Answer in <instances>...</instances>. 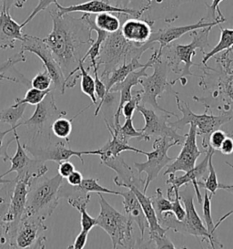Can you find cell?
<instances>
[{
    "label": "cell",
    "mask_w": 233,
    "mask_h": 249,
    "mask_svg": "<svg viewBox=\"0 0 233 249\" xmlns=\"http://www.w3.org/2000/svg\"><path fill=\"white\" fill-rule=\"evenodd\" d=\"M70 14L59 15L56 8L50 10L52 30L43 38L65 75L66 89L76 86L80 79V63L94 42L93 30L87 21Z\"/></svg>",
    "instance_id": "6da1fadb"
},
{
    "label": "cell",
    "mask_w": 233,
    "mask_h": 249,
    "mask_svg": "<svg viewBox=\"0 0 233 249\" xmlns=\"http://www.w3.org/2000/svg\"><path fill=\"white\" fill-rule=\"evenodd\" d=\"M214 56L217 66L208 64L198 68L202 71L200 77L199 87L207 93L205 97L193 96L197 103H201L205 110L212 113L217 110L220 113L230 115L233 121V70L230 64V50Z\"/></svg>",
    "instance_id": "7a4b0ae2"
},
{
    "label": "cell",
    "mask_w": 233,
    "mask_h": 249,
    "mask_svg": "<svg viewBox=\"0 0 233 249\" xmlns=\"http://www.w3.org/2000/svg\"><path fill=\"white\" fill-rule=\"evenodd\" d=\"M212 28L213 27H207L190 31L189 36L192 40L189 44H178L174 41L161 50L157 49L159 56L167 62L169 70L175 74L180 75L174 81H169L170 86H173L178 81H181L182 86H185L187 84V77H199V75L191 71L192 67L199 66V64L193 62L192 59L196 55L197 50H200L203 54L206 53L205 49L210 46L209 36Z\"/></svg>",
    "instance_id": "3957f363"
},
{
    "label": "cell",
    "mask_w": 233,
    "mask_h": 249,
    "mask_svg": "<svg viewBox=\"0 0 233 249\" xmlns=\"http://www.w3.org/2000/svg\"><path fill=\"white\" fill-rule=\"evenodd\" d=\"M153 45L154 43L150 42L143 45L129 42L125 39L120 30L114 33H109L102 43L100 55L97 59L98 68L104 67L100 78L102 81H106L116 68L130 62L134 58L140 59L144 52L154 49Z\"/></svg>",
    "instance_id": "277c9868"
},
{
    "label": "cell",
    "mask_w": 233,
    "mask_h": 249,
    "mask_svg": "<svg viewBox=\"0 0 233 249\" xmlns=\"http://www.w3.org/2000/svg\"><path fill=\"white\" fill-rule=\"evenodd\" d=\"M194 196L195 192L193 186L190 187L189 184L186 185L185 190L180 191V197L186 211L185 218L182 221L177 219L174 213L171 211H167L157 215L158 221L161 227L167 228V230H172L176 233L190 234L200 237L201 242L206 239L207 242H209L211 248L215 249V243L209 234L203 221L197 212L194 205Z\"/></svg>",
    "instance_id": "5b68a950"
},
{
    "label": "cell",
    "mask_w": 233,
    "mask_h": 249,
    "mask_svg": "<svg viewBox=\"0 0 233 249\" xmlns=\"http://www.w3.org/2000/svg\"><path fill=\"white\" fill-rule=\"evenodd\" d=\"M63 177L59 175L48 178L44 176L30 183L24 215H35L46 220L52 215L59 202V189Z\"/></svg>",
    "instance_id": "8992f818"
},
{
    "label": "cell",
    "mask_w": 233,
    "mask_h": 249,
    "mask_svg": "<svg viewBox=\"0 0 233 249\" xmlns=\"http://www.w3.org/2000/svg\"><path fill=\"white\" fill-rule=\"evenodd\" d=\"M99 203L100 212L97 219V226L109 234L113 249L124 248L133 249L135 241L133 238V221L126 214L118 212L99 193Z\"/></svg>",
    "instance_id": "52a82bcc"
},
{
    "label": "cell",
    "mask_w": 233,
    "mask_h": 249,
    "mask_svg": "<svg viewBox=\"0 0 233 249\" xmlns=\"http://www.w3.org/2000/svg\"><path fill=\"white\" fill-rule=\"evenodd\" d=\"M175 94L177 107L182 112V117L176 122L169 123V125L176 130H182L187 125H194L196 127L197 135H200L203 138L202 147L206 150L208 148V138L211 132L230 123L233 119L228 114L220 113L218 115H214L207 110H205L202 114L194 113L188 103L181 101L178 93Z\"/></svg>",
    "instance_id": "ba28073f"
},
{
    "label": "cell",
    "mask_w": 233,
    "mask_h": 249,
    "mask_svg": "<svg viewBox=\"0 0 233 249\" xmlns=\"http://www.w3.org/2000/svg\"><path fill=\"white\" fill-rule=\"evenodd\" d=\"M153 57V73L139 80V83L142 87L141 89V101L140 103L144 105L151 106L155 110H159L163 113H169L172 116L179 117L172 111H168L162 108L158 103V97L167 90V87L170 86L167 81V75L169 67L164 59H161L157 49L154 50L151 55Z\"/></svg>",
    "instance_id": "9c48e42d"
},
{
    "label": "cell",
    "mask_w": 233,
    "mask_h": 249,
    "mask_svg": "<svg viewBox=\"0 0 233 249\" xmlns=\"http://www.w3.org/2000/svg\"><path fill=\"white\" fill-rule=\"evenodd\" d=\"M36 106V110H34L32 116L20 124L21 126H25L27 128L29 133H31V139L29 140V142L41 139L44 140L46 144H48L52 139V124L58 118L66 116L67 112L66 110H58L52 90L47 94L41 103H38Z\"/></svg>",
    "instance_id": "30bf717a"
},
{
    "label": "cell",
    "mask_w": 233,
    "mask_h": 249,
    "mask_svg": "<svg viewBox=\"0 0 233 249\" xmlns=\"http://www.w3.org/2000/svg\"><path fill=\"white\" fill-rule=\"evenodd\" d=\"M182 144L180 141H173L167 137H157L153 142V151L150 153L146 152L147 161L145 162H134L135 169L138 174L145 173L147 177L145 179V186L143 193L146 194L150 184L154 181L160 172L174 160L167 155V152L171 147Z\"/></svg>",
    "instance_id": "8fae6325"
},
{
    "label": "cell",
    "mask_w": 233,
    "mask_h": 249,
    "mask_svg": "<svg viewBox=\"0 0 233 249\" xmlns=\"http://www.w3.org/2000/svg\"><path fill=\"white\" fill-rule=\"evenodd\" d=\"M17 128H15L12 132L15 136V142L17 143V151L14 156L10 157L8 160L11 162V167L2 176L5 177L7 175L16 172L17 177L15 178V180H21L31 183L33 180L46 176L49 169L47 167L45 161L38 160L36 158H29L26 148L20 142V138L17 134Z\"/></svg>",
    "instance_id": "7c38bea8"
},
{
    "label": "cell",
    "mask_w": 233,
    "mask_h": 249,
    "mask_svg": "<svg viewBox=\"0 0 233 249\" xmlns=\"http://www.w3.org/2000/svg\"><path fill=\"white\" fill-rule=\"evenodd\" d=\"M21 52H29L36 55L43 62L45 70L50 74L54 89L64 94L66 90V77L61 68L58 65L50 48L43 38L25 34L22 41Z\"/></svg>",
    "instance_id": "4fadbf2b"
},
{
    "label": "cell",
    "mask_w": 233,
    "mask_h": 249,
    "mask_svg": "<svg viewBox=\"0 0 233 249\" xmlns=\"http://www.w3.org/2000/svg\"><path fill=\"white\" fill-rule=\"evenodd\" d=\"M44 221L35 215H23L9 241V248L46 249L47 237L44 232L48 227L44 225Z\"/></svg>",
    "instance_id": "5bb4252c"
},
{
    "label": "cell",
    "mask_w": 233,
    "mask_h": 249,
    "mask_svg": "<svg viewBox=\"0 0 233 249\" xmlns=\"http://www.w3.org/2000/svg\"><path fill=\"white\" fill-rule=\"evenodd\" d=\"M69 142L66 140L59 139L58 142H52L46 144L45 146L37 145H28L24 143L26 150L32 154L34 158L41 161H52L55 162H61L69 160L73 156H76L84 164L83 156L84 155H100V151H74L70 149Z\"/></svg>",
    "instance_id": "9a60e30c"
},
{
    "label": "cell",
    "mask_w": 233,
    "mask_h": 249,
    "mask_svg": "<svg viewBox=\"0 0 233 249\" xmlns=\"http://www.w3.org/2000/svg\"><path fill=\"white\" fill-rule=\"evenodd\" d=\"M137 111L142 114L145 121V126L139 131L144 132L148 137L157 138V137H167L173 141H180L183 142L185 140V135H180L174 128H172L167 120L172 115L169 113L159 114L154 109L148 108L144 104L139 103L137 107Z\"/></svg>",
    "instance_id": "2e32d148"
},
{
    "label": "cell",
    "mask_w": 233,
    "mask_h": 249,
    "mask_svg": "<svg viewBox=\"0 0 233 249\" xmlns=\"http://www.w3.org/2000/svg\"><path fill=\"white\" fill-rule=\"evenodd\" d=\"M30 188V183L21 180H15V186L10 195V201L7 210L3 215V220L8 227L7 241L14 234L15 230L21 220L27 205V198Z\"/></svg>",
    "instance_id": "e0dca14e"
},
{
    "label": "cell",
    "mask_w": 233,
    "mask_h": 249,
    "mask_svg": "<svg viewBox=\"0 0 233 249\" xmlns=\"http://www.w3.org/2000/svg\"><path fill=\"white\" fill-rule=\"evenodd\" d=\"M197 130L194 125L189 124V132L185 135L181 153L172 162L167 165L164 176L177 172H188L196 165L198 158L202 154L197 145Z\"/></svg>",
    "instance_id": "ac0fdd59"
},
{
    "label": "cell",
    "mask_w": 233,
    "mask_h": 249,
    "mask_svg": "<svg viewBox=\"0 0 233 249\" xmlns=\"http://www.w3.org/2000/svg\"><path fill=\"white\" fill-rule=\"evenodd\" d=\"M153 63V57L151 56L150 60L145 63V65L138 69L137 71H134L131 73L129 74L126 79L121 82H118L115 84L112 88L109 89V93H113V92H120V99H119V103L118 106L116 108V112L114 114V124L113 126L115 127H119L120 126V113L122 110V107L124 104L128 103L129 101H131L132 98V88L136 85H138L139 83V80L141 78H144L149 76V74L147 73V70L149 68H151Z\"/></svg>",
    "instance_id": "d6986e66"
},
{
    "label": "cell",
    "mask_w": 233,
    "mask_h": 249,
    "mask_svg": "<svg viewBox=\"0 0 233 249\" xmlns=\"http://www.w3.org/2000/svg\"><path fill=\"white\" fill-rule=\"evenodd\" d=\"M189 1L192 0H149V5L141 18L151 25L157 20H164L167 24H171L179 18V8Z\"/></svg>",
    "instance_id": "ffe728a7"
},
{
    "label": "cell",
    "mask_w": 233,
    "mask_h": 249,
    "mask_svg": "<svg viewBox=\"0 0 233 249\" xmlns=\"http://www.w3.org/2000/svg\"><path fill=\"white\" fill-rule=\"evenodd\" d=\"M210 156V150L209 148L206 149V156L200 163L195 165L191 170L185 173V175L182 176H176L174 174H168V179L166 181L167 184L173 185L176 188L181 189L182 186L192 183L193 189L195 192V196L199 204H202L203 197L201 196L200 189L199 183H201L205 179V175L208 174V161Z\"/></svg>",
    "instance_id": "44dd1931"
},
{
    "label": "cell",
    "mask_w": 233,
    "mask_h": 249,
    "mask_svg": "<svg viewBox=\"0 0 233 249\" xmlns=\"http://www.w3.org/2000/svg\"><path fill=\"white\" fill-rule=\"evenodd\" d=\"M219 25H220L219 22H207L203 17L195 24L187 25V26L174 27V26H170L169 24H167V27L160 29L157 31H153L150 38L148 42H150V43L159 42L160 43L159 50H161L165 46H167V44H169L171 42H174L177 39L181 38L183 35L189 33L190 31L203 29L207 27H215V26H219Z\"/></svg>",
    "instance_id": "7402d4cb"
},
{
    "label": "cell",
    "mask_w": 233,
    "mask_h": 249,
    "mask_svg": "<svg viewBox=\"0 0 233 249\" xmlns=\"http://www.w3.org/2000/svg\"><path fill=\"white\" fill-rule=\"evenodd\" d=\"M56 9L59 15H64L67 13H76L82 12L87 14H99L102 12H112V13H126L131 16L132 18H140V13L135 9H125L117 8L116 6L110 5V3H106L102 0H90L85 3L72 5L69 7H63L58 2L55 3Z\"/></svg>",
    "instance_id": "603a6c76"
},
{
    "label": "cell",
    "mask_w": 233,
    "mask_h": 249,
    "mask_svg": "<svg viewBox=\"0 0 233 249\" xmlns=\"http://www.w3.org/2000/svg\"><path fill=\"white\" fill-rule=\"evenodd\" d=\"M101 163L116 172V176L113 181L116 186L127 189L131 186H136L139 190L143 191L144 189L145 179H141L139 174L136 175L135 171L126 163L120 155L106 159L102 161Z\"/></svg>",
    "instance_id": "cb8c5ba5"
},
{
    "label": "cell",
    "mask_w": 233,
    "mask_h": 249,
    "mask_svg": "<svg viewBox=\"0 0 233 249\" xmlns=\"http://www.w3.org/2000/svg\"><path fill=\"white\" fill-rule=\"evenodd\" d=\"M21 24L15 21L10 11L2 9L0 12V50L14 49L16 42L23 41L25 34Z\"/></svg>",
    "instance_id": "d4e9b609"
},
{
    "label": "cell",
    "mask_w": 233,
    "mask_h": 249,
    "mask_svg": "<svg viewBox=\"0 0 233 249\" xmlns=\"http://www.w3.org/2000/svg\"><path fill=\"white\" fill-rule=\"evenodd\" d=\"M152 26L143 18L129 17L122 22L120 31L129 42L133 44L143 45L147 43L152 34Z\"/></svg>",
    "instance_id": "484cf974"
},
{
    "label": "cell",
    "mask_w": 233,
    "mask_h": 249,
    "mask_svg": "<svg viewBox=\"0 0 233 249\" xmlns=\"http://www.w3.org/2000/svg\"><path fill=\"white\" fill-rule=\"evenodd\" d=\"M121 196L123 197L125 213L134 223L138 225L141 234V241H143L146 230L149 229V223L138 197L131 189H128L127 192H122Z\"/></svg>",
    "instance_id": "4316f807"
},
{
    "label": "cell",
    "mask_w": 233,
    "mask_h": 249,
    "mask_svg": "<svg viewBox=\"0 0 233 249\" xmlns=\"http://www.w3.org/2000/svg\"><path fill=\"white\" fill-rule=\"evenodd\" d=\"M109 133L111 135V138L108 141V142L106 144H104L103 146L100 149V160L104 161L106 159H109L111 157H116L122 152H133L136 154H144L145 155V151L139 150L138 148L132 147L129 143H125L122 141L116 138V135L109 130Z\"/></svg>",
    "instance_id": "83f0119b"
},
{
    "label": "cell",
    "mask_w": 233,
    "mask_h": 249,
    "mask_svg": "<svg viewBox=\"0 0 233 249\" xmlns=\"http://www.w3.org/2000/svg\"><path fill=\"white\" fill-rule=\"evenodd\" d=\"M105 123L108 130H110L116 135V138L122 141L125 143H129V141L132 138H138L146 142L150 141V138L148 137L144 132L135 129L132 119H125L124 124L119 127L109 124L107 120H105Z\"/></svg>",
    "instance_id": "f1b7e54d"
},
{
    "label": "cell",
    "mask_w": 233,
    "mask_h": 249,
    "mask_svg": "<svg viewBox=\"0 0 233 249\" xmlns=\"http://www.w3.org/2000/svg\"><path fill=\"white\" fill-rule=\"evenodd\" d=\"M67 201L69 205L80 212L81 230L89 233V231L97 226V219L89 215L87 212V205L90 201V195H88L86 197L67 198Z\"/></svg>",
    "instance_id": "f546056e"
},
{
    "label": "cell",
    "mask_w": 233,
    "mask_h": 249,
    "mask_svg": "<svg viewBox=\"0 0 233 249\" xmlns=\"http://www.w3.org/2000/svg\"><path fill=\"white\" fill-rule=\"evenodd\" d=\"M139 59H138V58H134V59H131L130 62L124 63L121 66L116 68L115 71H113L106 81H103L106 85L107 91L109 94V89L112 88L115 84L124 81L126 79V77L131 72L134 71H137L145 65V64L140 63Z\"/></svg>",
    "instance_id": "4dcf8cb0"
},
{
    "label": "cell",
    "mask_w": 233,
    "mask_h": 249,
    "mask_svg": "<svg viewBox=\"0 0 233 249\" xmlns=\"http://www.w3.org/2000/svg\"><path fill=\"white\" fill-rule=\"evenodd\" d=\"M95 25L100 30L106 31L107 33H114L121 28V19L117 13L102 12L96 14L94 18Z\"/></svg>",
    "instance_id": "1f68e13d"
},
{
    "label": "cell",
    "mask_w": 233,
    "mask_h": 249,
    "mask_svg": "<svg viewBox=\"0 0 233 249\" xmlns=\"http://www.w3.org/2000/svg\"><path fill=\"white\" fill-rule=\"evenodd\" d=\"M211 199L212 196L208 195V191L205 190L203 201H202V211H203V223L207 228L209 234L211 236L212 240L215 243L216 246L219 248H223V245L219 243L216 237V230L218 228V225L214 224V221L212 219V213H211Z\"/></svg>",
    "instance_id": "d6a6232c"
},
{
    "label": "cell",
    "mask_w": 233,
    "mask_h": 249,
    "mask_svg": "<svg viewBox=\"0 0 233 249\" xmlns=\"http://www.w3.org/2000/svg\"><path fill=\"white\" fill-rule=\"evenodd\" d=\"M219 29L221 30L220 33V37H219V41L218 44L216 45L211 52H206L203 54V59H202V64H208V61L214 57L215 55H217L220 52L227 51L229 49H231L233 46V30L231 29H222L220 27V25L218 26Z\"/></svg>",
    "instance_id": "836d02e7"
},
{
    "label": "cell",
    "mask_w": 233,
    "mask_h": 249,
    "mask_svg": "<svg viewBox=\"0 0 233 249\" xmlns=\"http://www.w3.org/2000/svg\"><path fill=\"white\" fill-rule=\"evenodd\" d=\"M91 105L86 107L84 110H81L79 113H77L74 117L71 119H67L64 117L58 118L51 126V131L52 133L58 138V139L66 140L69 142V136L72 132V123L73 121L80 115L82 112L88 109Z\"/></svg>",
    "instance_id": "e575fe53"
},
{
    "label": "cell",
    "mask_w": 233,
    "mask_h": 249,
    "mask_svg": "<svg viewBox=\"0 0 233 249\" xmlns=\"http://www.w3.org/2000/svg\"><path fill=\"white\" fill-rule=\"evenodd\" d=\"M210 150V156L208 161V176L205 177L201 183H199L200 187H203L205 190L211 193V196H213L216 195V192L218 189V181L217 173L213 165V155L215 154V150L211 147H208Z\"/></svg>",
    "instance_id": "d590c367"
},
{
    "label": "cell",
    "mask_w": 233,
    "mask_h": 249,
    "mask_svg": "<svg viewBox=\"0 0 233 249\" xmlns=\"http://www.w3.org/2000/svg\"><path fill=\"white\" fill-rule=\"evenodd\" d=\"M80 88L84 94H86L91 100V103L93 105H98V98L95 91V80L92 76L89 74L88 71L84 67V62H80Z\"/></svg>",
    "instance_id": "8d00e7d4"
},
{
    "label": "cell",
    "mask_w": 233,
    "mask_h": 249,
    "mask_svg": "<svg viewBox=\"0 0 233 249\" xmlns=\"http://www.w3.org/2000/svg\"><path fill=\"white\" fill-rule=\"evenodd\" d=\"M28 107V104H21L19 106H10L7 109L0 111V122L15 127L18 124V122L21 120L24 115V112Z\"/></svg>",
    "instance_id": "74e56055"
},
{
    "label": "cell",
    "mask_w": 233,
    "mask_h": 249,
    "mask_svg": "<svg viewBox=\"0 0 233 249\" xmlns=\"http://www.w3.org/2000/svg\"><path fill=\"white\" fill-rule=\"evenodd\" d=\"M51 89H47V90H40L36 88L29 89L27 91L25 98L24 99H16L14 101V104L12 106L17 107L21 104H28V105H37L38 103H41L44 100V98L47 96L49 92H50Z\"/></svg>",
    "instance_id": "f35d334b"
},
{
    "label": "cell",
    "mask_w": 233,
    "mask_h": 249,
    "mask_svg": "<svg viewBox=\"0 0 233 249\" xmlns=\"http://www.w3.org/2000/svg\"><path fill=\"white\" fill-rule=\"evenodd\" d=\"M222 1L223 0H212L211 5L205 3V6L207 8V14L203 18L207 22H219L220 24L225 22V16L222 14L218 7Z\"/></svg>",
    "instance_id": "ab89813d"
},
{
    "label": "cell",
    "mask_w": 233,
    "mask_h": 249,
    "mask_svg": "<svg viewBox=\"0 0 233 249\" xmlns=\"http://www.w3.org/2000/svg\"><path fill=\"white\" fill-rule=\"evenodd\" d=\"M153 207L156 211L157 215L172 210V202L170 199L164 197L162 191L160 188H157L155 192V196L151 197Z\"/></svg>",
    "instance_id": "60d3db41"
},
{
    "label": "cell",
    "mask_w": 233,
    "mask_h": 249,
    "mask_svg": "<svg viewBox=\"0 0 233 249\" xmlns=\"http://www.w3.org/2000/svg\"><path fill=\"white\" fill-rule=\"evenodd\" d=\"M149 0H116V7L125 9H135L140 13V18L145 13Z\"/></svg>",
    "instance_id": "b9f144b4"
},
{
    "label": "cell",
    "mask_w": 233,
    "mask_h": 249,
    "mask_svg": "<svg viewBox=\"0 0 233 249\" xmlns=\"http://www.w3.org/2000/svg\"><path fill=\"white\" fill-rule=\"evenodd\" d=\"M26 61H27V58L25 56V52L20 51L14 56L10 57L5 62L0 64V76H7L6 74L7 71H13L16 70L15 69L16 64H17L19 62H26Z\"/></svg>",
    "instance_id": "7bdbcfd3"
},
{
    "label": "cell",
    "mask_w": 233,
    "mask_h": 249,
    "mask_svg": "<svg viewBox=\"0 0 233 249\" xmlns=\"http://www.w3.org/2000/svg\"><path fill=\"white\" fill-rule=\"evenodd\" d=\"M52 84L53 83H52L51 77L46 70H44V71L38 72L30 81V85L33 88H36L40 90L50 89H51Z\"/></svg>",
    "instance_id": "ee69618b"
},
{
    "label": "cell",
    "mask_w": 233,
    "mask_h": 249,
    "mask_svg": "<svg viewBox=\"0 0 233 249\" xmlns=\"http://www.w3.org/2000/svg\"><path fill=\"white\" fill-rule=\"evenodd\" d=\"M20 126H21V124H18L17 126L11 127L10 129L6 130V131H0V157L3 159V161H7L9 160L10 156L8 155L7 150H8L9 144L15 141L14 135H13L11 138L7 140V141L5 140V137L7 136L9 132H13V130H14L15 128H18V127H20Z\"/></svg>",
    "instance_id": "f6af8a7d"
},
{
    "label": "cell",
    "mask_w": 233,
    "mask_h": 249,
    "mask_svg": "<svg viewBox=\"0 0 233 249\" xmlns=\"http://www.w3.org/2000/svg\"><path fill=\"white\" fill-rule=\"evenodd\" d=\"M133 94V93H132ZM141 101V90L135 91L132 95L131 101L125 103L122 107L121 112L123 113L125 119H132L135 110H137L138 104Z\"/></svg>",
    "instance_id": "bcb514c9"
},
{
    "label": "cell",
    "mask_w": 233,
    "mask_h": 249,
    "mask_svg": "<svg viewBox=\"0 0 233 249\" xmlns=\"http://www.w3.org/2000/svg\"><path fill=\"white\" fill-rule=\"evenodd\" d=\"M231 133H227L221 130H215L211 132L208 138V147H211L215 151H218L221 146L223 141L226 139L227 136H229Z\"/></svg>",
    "instance_id": "7dc6e473"
},
{
    "label": "cell",
    "mask_w": 233,
    "mask_h": 249,
    "mask_svg": "<svg viewBox=\"0 0 233 249\" xmlns=\"http://www.w3.org/2000/svg\"><path fill=\"white\" fill-rule=\"evenodd\" d=\"M7 206L4 203L0 204V249H6L8 247L7 241V230L8 227L3 220V215L7 210Z\"/></svg>",
    "instance_id": "c3c4849f"
},
{
    "label": "cell",
    "mask_w": 233,
    "mask_h": 249,
    "mask_svg": "<svg viewBox=\"0 0 233 249\" xmlns=\"http://www.w3.org/2000/svg\"><path fill=\"white\" fill-rule=\"evenodd\" d=\"M56 2H58V0H39L37 6H36V8H34L32 13L27 18V19L24 22L22 23V27L24 28L25 26H27L39 12L47 9L49 7H50L52 4H55Z\"/></svg>",
    "instance_id": "681fc988"
},
{
    "label": "cell",
    "mask_w": 233,
    "mask_h": 249,
    "mask_svg": "<svg viewBox=\"0 0 233 249\" xmlns=\"http://www.w3.org/2000/svg\"><path fill=\"white\" fill-rule=\"evenodd\" d=\"M87 236H88V232L81 230L80 234L76 237L75 241L72 245H70L67 249H82L85 248L87 244Z\"/></svg>",
    "instance_id": "f907efd6"
},
{
    "label": "cell",
    "mask_w": 233,
    "mask_h": 249,
    "mask_svg": "<svg viewBox=\"0 0 233 249\" xmlns=\"http://www.w3.org/2000/svg\"><path fill=\"white\" fill-rule=\"evenodd\" d=\"M74 171H75V166L71 161H69V160L61 161L58 163V175L62 176L63 178H67Z\"/></svg>",
    "instance_id": "816d5d0a"
},
{
    "label": "cell",
    "mask_w": 233,
    "mask_h": 249,
    "mask_svg": "<svg viewBox=\"0 0 233 249\" xmlns=\"http://www.w3.org/2000/svg\"><path fill=\"white\" fill-rule=\"evenodd\" d=\"M218 151L225 155L233 154V133L226 137Z\"/></svg>",
    "instance_id": "f5cc1de1"
},
{
    "label": "cell",
    "mask_w": 233,
    "mask_h": 249,
    "mask_svg": "<svg viewBox=\"0 0 233 249\" xmlns=\"http://www.w3.org/2000/svg\"><path fill=\"white\" fill-rule=\"evenodd\" d=\"M83 176L79 171H74L69 176L67 177V183L72 186H78L83 181Z\"/></svg>",
    "instance_id": "db71d44e"
},
{
    "label": "cell",
    "mask_w": 233,
    "mask_h": 249,
    "mask_svg": "<svg viewBox=\"0 0 233 249\" xmlns=\"http://www.w3.org/2000/svg\"><path fill=\"white\" fill-rule=\"evenodd\" d=\"M3 4V8L7 11H10V8L16 7L17 8H22L24 7L27 0H1Z\"/></svg>",
    "instance_id": "11a10c76"
},
{
    "label": "cell",
    "mask_w": 233,
    "mask_h": 249,
    "mask_svg": "<svg viewBox=\"0 0 233 249\" xmlns=\"http://www.w3.org/2000/svg\"><path fill=\"white\" fill-rule=\"evenodd\" d=\"M226 164H228L230 167L233 169V164H232V163L226 162ZM218 188L222 189V190H225L226 192H229V193L233 195V184H223V183H218Z\"/></svg>",
    "instance_id": "9f6ffc18"
},
{
    "label": "cell",
    "mask_w": 233,
    "mask_h": 249,
    "mask_svg": "<svg viewBox=\"0 0 233 249\" xmlns=\"http://www.w3.org/2000/svg\"><path fill=\"white\" fill-rule=\"evenodd\" d=\"M3 80H7V81H12V82H17L14 78L9 77V76H0V81H3Z\"/></svg>",
    "instance_id": "6f0895ef"
},
{
    "label": "cell",
    "mask_w": 233,
    "mask_h": 249,
    "mask_svg": "<svg viewBox=\"0 0 233 249\" xmlns=\"http://www.w3.org/2000/svg\"><path fill=\"white\" fill-rule=\"evenodd\" d=\"M229 50L231 51V53H233V46L231 49H229ZM230 64H231V67L233 68V58H231V57H230Z\"/></svg>",
    "instance_id": "680465c9"
},
{
    "label": "cell",
    "mask_w": 233,
    "mask_h": 249,
    "mask_svg": "<svg viewBox=\"0 0 233 249\" xmlns=\"http://www.w3.org/2000/svg\"><path fill=\"white\" fill-rule=\"evenodd\" d=\"M2 9H3V4H2V2H1V0H0V12H1Z\"/></svg>",
    "instance_id": "91938a15"
},
{
    "label": "cell",
    "mask_w": 233,
    "mask_h": 249,
    "mask_svg": "<svg viewBox=\"0 0 233 249\" xmlns=\"http://www.w3.org/2000/svg\"><path fill=\"white\" fill-rule=\"evenodd\" d=\"M102 1H104V2H106V3H109V0H102Z\"/></svg>",
    "instance_id": "94428289"
}]
</instances>
